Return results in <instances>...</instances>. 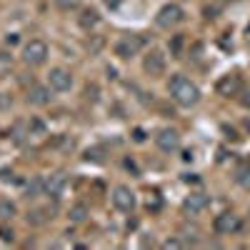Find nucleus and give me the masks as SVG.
I'll list each match as a JSON object with an SVG mask.
<instances>
[{
  "label": "nucleus",
  "mask_w": 250,
  "mask_h": 250,
  "mask_svg": "<svg viewBox=\"0 0 250 250\" xmlns=\"http://www.w3.org/2000/svg\"><path fill=\"white\" fill-rule=\"evenodd\" d=\"M240 228H243V223H240V218L235 213H220L213 220V230L218 235H233V233L240 230Z\"/></svg>",
  "instance_id": "423d86ee"
},
{
  "label": "nucleus",
  "mask_w": 250,
  "mask_h": 250,
  "mask_svg": "<svg viewBox=\"0 0 250 250\" xmlns=\"http://www.w3.org/2000/svg\"><path fill=\"white\" fill-rule=\"evenodd\" d=\"M80 3H83V0H55V5H58L60 10H65V13L78 10V8H80Z\"/></svg>",
  "instance_id": "4be33fe9"
},
{
  "label": "nucleus",
  "mask_w": 250,
  "mask_h": 250,
  "mask_svg": "<svg viewBox=\"0 0 250 250\" xmlns=\"http://www.w3.org/2000/svg\"><path fill=\"white\" fill-rule=\"evenodd\" d=\"M215 90H218V95H223V98H233V95H238V93L243 90L240 75H238V73H228V75H223V78L215 83Z\"/></svg>",
  "instance_id": "9d476101"
},
{
  "label": "nucleus",
  "mask_w": 250,
  "mask_h": 250,
  "mask_svg": "<svg viewBox=\"0 0 250 250\" xmlns=\"http://www.w3.org/2000/svg\"><path fill=\"white\" fill-rule=\"evenodd\" d=\"M13 105V95L10 93H0V110H8Z\"/></svg>",
  "instance_id": "a878e982"
},
{
  "label": "nucleus",
  "mask_w": 250,
  "mask_h": 250,
  "mask_svg": "<svg viewBox=\"0 0 250 250\" xmlns=\"http://www.w3.org/2000/svg\"><path fill=\"white\" fill-rule=\"evenodd\" d=\"M155 145L163 153H175L180 150V133L175 128H160L155 135Z\"/></svg>",
  "instance_id": "6e6552de"
},
{
  "label": "nucleus",
  "mask_w": 250,
  "mask_h": 250,
  "mask_svg": "<svg viewBox=\"0 0 250 250\" xmlns=\"http://www.w3.org/2000/svg\"><path fill=\"white\" fill-rule=\"evenodd\" d=\"M143 45H145V40L140 38V35H123L118 43H115V55L118 58H123V60H130V58H135L140 50H143Z\"/></svg>",
  "instance_id": "7ed1b4c3"
},
{
  "label": "nucleus",
  "mask_w": 250,
  "mask_h": 250,
  "mask_svg": "<svg viewBox=\"0 0 250 250\" xmlns=\"http://www.w3.org/2000/svg\"><path fill=\"white\" fill-rule=\"evenodd\" d=\"M50 90H53L50 85H38V83H35V85H30L25 100L30 103V105H35V108H45V105H50V100H53Z\"/></svg>",
  "instance_id": "9b49d317"
},
{
  "label": "nucleus",
  "mask_w": 250,
  "mask_h": 250,
  "mask_svg": "<svg viewBox=\"0 0 250 250\" xmlns=\"http://www.w3.org/2000/svg\"><path fill=\"white\" fill-rule=\"evenodd\" d=\"M15 215H18L15 203L8 200V198H0V223H10Z\"/></svg>",
  "instance_id": "4468645a"
},
{
  "label": "nucleus",
  "mask_w": 250,
  "mask_h": 250,
  "mask_svg": "<svg viewBox=\"0 0 250 250\" xmlns=\"http://www.w3.org/2000/svg\"><path fill=\"white\" fill-rule=\"evenodd\" d=\"M238 95H240V105L250 110V85H248V88H243V90H240Z\"/></svg>",
  "instance_id": "393cba45"
},
{
  "label": "nucleus",
  "mask_w": 250,
  "mask_h": 250,
  "mask_svg": "<svg viewBox=\"0 0 250 250\" xmlns=\"http://www.w3.org/2000/svg\"><path fill=\"white\" fill-rule=\"evenodd\" d=\"M68 218H70L73 223H83V220L88 218V208L83 205V203H75L70 210H68Z\"/></svg>",
  "instance_id": "a211bd4d"
},
{
  "label": "nucleus",
  "mask_w": 250,
  "mask_h": 250,
  "mask_svg": "<svg viewBox=\"0 0 250 250\" xmlns=\"http://www.w3.org/2000/svg\"><path fill=\"white\" fill-rule=\"evenodd\" d=\"M13 70V55L8 50H0V78H8Z\"/></svg>",
  "instance_id": "6ab92c4d"
},
{
  "label": "nucleus",
  "mask_w": 250,
  "mask_h": 250,
  "mask_svg": "<svg viewBox=\"0 0 250 250\" xmlns=\"http://www.w3.org/2000/svg\"><path fill=\"white\" fill-rule=\"evenodd\" d=\"M235 183L243 188V190H250V163H243L235 168Z\"/></svg>",
  "instance_id": "dca6fc26"
},
{
  "label": "nucleus",
  "mask_w": 250,
  "mask_h": 250,
  "mask_svg": "<svg viewBox=\"0 0 250 250\" xmlns=\"http://www.w3.org/2000/svg\"><path fill=\"white\" fill-rule=\"evenodd\" d=\"M163 248H165V250H175V248H185V240H180V238H170V240H165V243H163Z\"/></svg>",
  "instance_id": "b1692460"
},
{
  "label": "nucleus",
  "mask_w": 250,
  "mask_h": 250,
  "mask_svg": "<svg viewBox=\"0 0 250 250\" xmlns=\"http://www.w3.org/2000/svg\"><path fill=\"white\" fill-rule=\"evenodd\" d=\"M155 23H158L160 28H165V30L175 28L178 23H183V8H180L178 3L163 5V8L158 10V15H155Z\"/></svg>",
  "instance_id": "39448f33"
},
{
  "label": "nucleus",
  "mask_w": 250,
  "mask_h": 250,
  "mask_svg": "<svg viewBox=\"0 0 250 250\" xmlns=\"http://www.w3.org/2000/svg\"><path fill=\"white\" fill-rule=\"evenodd\" d=\"M50 218H53V215H48V210H40V208L28 213V223H33V225H43V223L50 220Z\"/></svg>",
  "instance_id": "412c9836"
},
{
  "label": "nucleus",
  "mask_w": 250,
  "mask_h": 250,
  "mask_svg": "<svg viewBox=\"0 0 250 250\" xmlns=\"http://www.w3.org/2000/svg\"><path fill=\"white\" fill-rule=\"evenodd\" d=\"M65 185H68V175L65 173H53L50 178H45V195L58 200L62 195V190H65Z\"/></svg>",
  "instance_id": "ddd939ff"
},
{
  "label": "nucleus",
  "mask_w": 250,
  "mask_h": 250,
  "mask_svg": "<svg viewBox=\"0 0 250 250\" xmlns=\"http://www.w3.org/2000/svg\"><path fill=\"white\" fill-rule=\"evenodd\" d=\"M165 65H168V60H165L163 50H150L148 55L143 58V70L148 73L150 78H160L165 73Z\"/></svg>",
  "instance_id": "1a4fd4ad"
},
{
  "label": "nucleus",
  "mask_w": 250,
  "mask_h": 250,
  "mask_svg": "<svg viewBox=\"0 0 250 250\" xmlns=\"http://www.w3.org/2000/svg\"><path fill=\"white\" fill-rule=\"evenodd\" d=\"M243 125H245V130H248V133H250V115H248V118H245V120H243Z\"/></svg>",
  "instance_id": "7c9ffc66"
},
{
  "label": "nucleus",
  "mask_w": 250,
  "mask_h": 250,
  "mask_svg": "<svg viewBox=\"0 0 250 250\" xmlns=\"http://www.w3.org/2000/svg\"><path fill=\"white\" fill-rule=\"evenodd\" d=\"M85 160L90 163H103V160H105V158H103V148H90L88 153H85Z\"/></svg>",
  "instance_id": "5701e85b"
},
{
  "label": "nucleus",
  "mask_w": 250,
  "mask_h": 250,
  "mask_svg": "<svg viewBox=\"0 0 250 250\" xmlns=\"http://www.w3.org/2000/svg\"><path fill=\"white\" fill-rule=\"evenodd\" d=\"M168 90H170V98L180 108H195L200 103V88L185 75H173Z\"/></svg>",
  "instance_id": "f257e3e1"
},
{
  "label": "nucleus",
  "mask_w": 250,
  "mask_h": 250,
  "mask_svg": "<svg viewBox=\"0 0 250 250\" xmlns=\"http://www.w3.org/2000/svg\"><path fill=\"white\" fill-rule=\"evenodd\" d=\"M85 98L95 103V100H98V85H88V88H85Z\"/></svg>",
  "instance_id": "bb28decb"
},
{
  "label": "nucleus",
  "mask_w": 250,
  "mask_h": 250,
  "mask_svg": "<svg viewBox=\"0 0 250 250\" xmlns=\"http://www.w3.org/2000/svg\"><path fill=\"white\" fill-rule=\"evenodd\" d=\"M50 50H48V43L45 40H30V43H25L23 48V62L25 65H43V62L48 60Z\"/></svg>",
  "instance_id": "f03ea898"
},
{
  "label": "nucleus",
  "mask_w": 250,
  "mask_h": 250,
  "mask_svg": "<svg viewBox=\"0 0 250 250\" xmlns=\"http://www.w3.org/2000/svg\"><path fill=\"white\" fill-rule=\"evenodd\" d=\"M40 193H45V180L43 178H33L25 185V198H38Z\"/></svg>",
  "instance_id": "f3484780"
},
{
  "label": "nucleus",
  "mask_w": 250,
  "mask_h": 250,
  "mask_svg": "<svg viewBox=\"0 0 250 250\" xmlns=\"http://www.w3.org/2000/svg\"><path fill=\"white\" fill-rule=\"evenodd\" d=\"M98 20H100V15H98V10L95 8H85L80 13V28H85V30H90V28H95L98 25Z\"/></svg>",
  "instance_id": "2eb2a0df"
},
{
  "label": "nucleus",
  "mask_w": 250,
  "mask_h": 250,
  "mask_svg": "<svg viewBox=\"0 0 250 250\" xmlns=\"http://www.w3.org/2000/svg\"><path fill=\"white\" fill-rule=\"evenodd\" d=\"M13 170H8V168H3V170H0V178H3V180H13Z\"/></svg>",
  "instance_id": "c756f323"
},
{
  "label": "nucleus",
  "mask_w": 250,
  "mask_h": 250,
  "mask_svg": "<svg viewBox=\"0 0 250 250\" xmlns=\"http://www.w3.org/2000/svg\"><path fill=\"white\" fill-rule=\"evenodd\" d=\"M110 198H113V205L118 208L120 213H133L135 205H138V198H135V193L130 190L128 185H115Z\"/></svg>",
  "instance_id": "20e7f679"
},
{
  "label": "nucleus",
  "mask_w": 250,
  "mask_h": 250,
  "mask_svg": "<svg viewBox=\"0 0 250 250\" xmlns=\"http://www.w3.org/2000/svg\"><path fill=\"white\" fill-rule=\"evenodd\" d=\"M180 233H183V240H185V245H188V243H198V238H200L198 225H183V228H180Z\"/></svg>",
  "instance_id": "aec40b11"
},
{
  "label": "nucleus",
  "mask_w": 250,
  "mask_h": 250,
  "mask_svg": "<svg viewBox=\"0 0 250 250\" xmlns=\"http://www.w3.org/2000/svg\"><path fill=\"white\" fill-rule=\"evenodd\" d=\"M0 238H3V240H10V243H13V230H8V228H0Z\"/></svg>",
  "instance_id": "c85d7f7f"
},
{
  "label": "nucleus",
  "mask_w": 250,
  "mask_h": 250,
  "mask_svg": "<svg viewBox=\"0 0 250 250\" xmlns=\"http://www.w3.org/2000/svg\"><path fill=\"white\" fill-rule=\"evenodd\" d=\"M180 45H183V38L175 35V40H173V53H175V58H180Z\"/></svg>",
  "instance_id": "cd10ccee"
},
{
  "label": "nucleus",
  "mask_w": 250,
  "mask_h": 250,
  "mask_svg": "<svg viewBox=\"0 0 250 250\" xmlns=\"http://www.w3.org/2000/svg\"><path fill=\"white\" fill-rule=\"evenodd\" d=\"M48 85L55 90V93H68L73 88V73L65 70V68H50L48 73Z\"/></svg>",
  "instance_id": "0eeeda50"
},
{
  "label": "nucleus",
  "mask_w": 250,
  "mask_h": 250,
  "mask_svg": "<svg viewBox=\"0 0 250 250\" xmlns=\"http://www.w3.org/2000/svg\"><path fill=\"white\" fill-rule=\"evenodd\" d=\"M208 205H210V198H208L205 193H190L183 200V210L188 215H200Z\"/></svg>",
  "instance_id": "f8f14e48"
}]
</instances>
